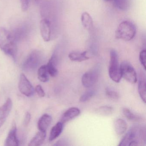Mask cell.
Listing matches in <instances>:
<instances>
[{
  "mask_svg": "<svg viewBox=\"0 0 146 146\" xmlns=\"http://www.w3.org/2000/svg\"><path fill=\"white\" fill-rule=\"evenodd\" d=\"M146 142V130L143 127L135 125L130 128L119 146H138Z\"/></svg>",
  "mask_w": 146,
  "mask_h": 146,
  "instance_id": "1",
  "label": "cell"
},
{
  "mask_svg": "<svg viewBox=\"0 0 146 146\" xmlns=\"http://www.w3.org/2000/svg\"><path fill=\"white\" fill-rule=\"evenodd\" d=\"M17 42L11 32L0 27V48L14 59H16L17 52Z\"/></svg>",
  "mask_w": 146,
  "mask_h": 146,
  "instance_id": "2",
  "label": "cell"
},
{
  "mask_svg": "<svg viewBox=\"0 0 146 146\" xmlns=\"http://www.w3.org/2000/svg\"><path fill=\"white\" fill-rule=\"evenodd\" d=\"M136 33L135 25L129 21H125L119 24L115 32V37L125 41H129L133 39Z\"/></svg>",
  "mask_w": 146,
  "mask_h": 146,
  "instance_id": "3",
  "label": "cell"
},
{
  "mask_svg": "<svg viewBox=\"0 0 146 146\" xmlns=\"http://www.w3.org/2000/svg\"><path fill=\"white\" fill-rule=\"evenodd\" d=\"M108 72L110 78L113 82L116 83L120 82L122 78L120 66L117 53L114 49H112L110 51Z\"/></svg>",
  "mask_w": 146,
  "mask_h": 146,
  "instance_id": "4",
  "label": "cell"
},
{
  "mask_svg": "<svg viewBox=\"0 0 146 146\" xmlns=\"http://www.w3.org/2000/svg\"><path fill=\"white\" fill-rule=\"evenodd\" d=\"M42 53L38 50L31 52L27 57L23 64V68L26 71H32L35 70L42 62Z\"/></svg>",
  "mask_w": 146,
  "mask_h": 146,
  "instance_id": "5",
  "label": "cell"
},
{
  "mask_svg": "<svg viewBox=\"0 0 146 146\" xmlns=\"http://www.w3.org/2000/svg\"><path fill=\"white\" fill-rule=\"evenodd\" d=\"M100 73V66H96L83 75L82 83L85 88L92 87L97 82Z\"/></svg>",
  "mask_w": 146,
  "mask_h": 146,
  "instance_id": "6",
  "label": "cell"
},
{
  "mask_svg": "<svg viewBox=\"0 0 146 146\" xmlns=\"http://www.w3.org/2000/svg\"><path fill=\"white\" fill-rule=\"evenodd\" d=\"M122 77L130 83L134 84L137 81L136 72L131 64L124 61L120 65Z\"/></svg>",
  "mask_w": 146,
  "mask_h": 146,
  "instance_id": "7",
  "label": "cell"
},
{
  "mask_svg": "<svg viewBox=\"0 0 146 146\" xmlns=\"http://www.w3.org/2000/svg\"><path fill=\"white\" fill-rule=\"evenodd\" d=\"M19 88L22 94L28 97L32 96L35 92L34 87L24 74L20 75Z\"/></svg>",
  "mask_w": 146,
  "mask_h": 146,
  "instance_id": "8",
  "label": "cell"
},
{
  "mask_svg": "<svg viewBox=\"0 0 146 146\" xmlns=\"http://www.w3.org/2000/svg\"><path fill=\"white\" fill-rule=\"evenodd\" d=\"M40 31L42 37L45 42L50 41L52 36V24L51 21L47 18L42 19L40 22Z\"/></svg>",
  "mask_w": 146,
  "mask_h": 146,
  "instance_id": "9",
  "label": "cell"
},
{
  "mask_svg": "<svg viewBox=\"0 0 146 146\" xmlns=\"http://www.w3.org/2000/svg\"><path fill=\"white\" fill-rule=\"evenodd\" d=\"M12 106V101L9 98L7 99L6 102L0 107V129L5 123L7 118L10 114Z\"/></svg>",
  "mask_w": 146,
  "mask_h": 146,
  "instance_id": "10",
  "label": "cell"
},
{
  "mask_svg": "<svg viewBox=\"0 0 146 146\" xmlns=\"http://www.w3.org/2000/svg\"><path fill=\"white\" fill-rule=\"evenodd\" d=\"M5 146H19V141L17 137V128L16 123L13 122L11 129L8 133L5 142Z\"/></svg>",
  "mask_w": 146,
  "mask_h": 146,
  "instance_id": "11",
  "label": "cell"
},
{
  "mask_svg": "<svg viewBox=\"0 0 146 146\" xmlns=\"http://www.w3.org/2000/svg\"><path fill=\"white\" fill-rule=\"evenodd\" d=\"M80 113V109L78 108H71L64 113L61 117L60 122L64 124L78 116Z\"/></svg>",
  "mask_w": 146,
  "mask_h": 146,
  "instance_id": "12",
  "label": "cell"
},
{
  "mask_svg": "<svg viewBox=\"0 0 146 146\" xmlns=\"http://www.w3.org/2000/svg\"><path fill=\"white\" fill-rule=\"evenodd\" d=\"M146 77L143 72L140 73L138 83V91L143 101L146 103Z\"/></svg>",
  "mask_w": 146,
  "mask_h": 146,
  "instance_id": "13",
  "label": "cell"
},
{
  "mask_svg": "<svg viewBox=\"0 0 146 146\" xmlns=\"http://www.w3.org/2000/svg\"><path fill=\"white\" fill-rule=\"evenodd\" d=\"M57 55L55 53H54L46 65L48 74L53 77H56L58 74V70L57 68Z\"/></svg>",
  "mask_w": 146,
  "mask_h": 146,
  "instance_id": "14",
  "label": "cell"
},
{
  "mask_svg": "<svg viewBox=\"0 0 146 146\" xmlns=\"http://www.w3.org/2000/svg\"><path fill=\"white\" fill-rule=\"evenodd\" d=\"M52 117L49 114H43L38 120L37 126L39 130L46 131L48 126L51 124L52 121Z\"/></svg>",
  "mask_w": 146,
  "mask_h": 146,
  "instance_id": "15",
  "label": "cell"
},
{
  "mask_svg": "<svg viewBox=\"0 0 146 146\" xmlns=\"http://www.w3.org/2000/svg\"><path fill=\"white\" fill-rule=\"evenodd\" d=\"M68 57L71 60L75 62H81L89 59V57L87 56V51H84L82 52H72L69 54Z\"/></svg>",
  "mask_w": 146,
  "mask_h": 146,
  "instance_id": "16",
  "label": "cell"
},
{
  "mask_svg": "<svg viewBox=\"0 0 146 146\" xmlns=\"http://www.w3.org/2000/svg\"><path fill=\"white\" fill-rule=\"evenodd\" d=\"M114 129L116 134L118 135L123 134L127 129V124L124 119H117L114 123Z\"/></svg>",
  "mask_w": 146,
  "mask_h": 146,
  "instance_id": "17",
  "label": "cell"
},
{
  "mask_svg": "<svg viewBox=\"0 0 146 146\" xmlns=\"http://www.w3.org/2000/svg\"><path fill=\"white\" fill-rule=\"evenodd\" d=\"M64 124L61 122H58L52 128L50 131L49 140L52 141L58 138L63 131Z\"/></svg>",
  "mask_w": 146,
  "mask_h": 146,
  "instance_id": "18",
  "label": "cell"
},
{
  "mask_svg": "<svg viewBox=\"0 0 146 146\" xmlns=\"http://www.w3.org/2000/svg\"><path fill=\"white\" fill-rule=\"evenodd\" d=\"M46 137V131H40L32 138L29 145V146H40L44 142Z\"/></svg>",
  "mask_w": 146,
  "mask_h": 146,
  "instance_id": "19",
  "label": "cell"
},
{
  "mask_svg": "<svg viewBox=\"0 0 146 146\" xmlns=\"http://www.w3.org/2000/svg\"><path fill=\"white\" fill-rule=\"evenodd\" d=\"M81 21L83 27L88 30H91L93 27V20L88 13L84 12L81 16Z\"/></svg>",
  "mask_w": 146,
  "mask_h": 146,
  "instance_id": "20",
  "label": "cell"
},
{
  "mask_svg": "<svg viewBox=\"0 0 146 146\" xmlns=\"http://www.w3.org/2000/svg\"><path fill=\"white\" fill-rule=\"evenodd\" d=\"M123 113L125 117L131 121L139 122L142 120V118L132 112L129 108H125L123 109Z\"/></svg>",
  "mask_w": 146,
  "mask_h": 146,
  "instance_id": "21",
  "label": "cell"
},
{
  "mask_svg": "<svg viewBox=\"0 0 146 146\" xmlns=\"http://www.w3.org/2000/svg\"><path fill=\"white\" fill-rule=\"evenodd\" d=\"M38 77L42 82H46L49 80V74L47 70L46 65L42 66L38 71Z\"/></svg>",
  "mask_w": 146,
  "mask_h": 146,
  "instance_id": "22",
  "label": "cell"
},
{
  "mask_svg": "<svg viewBox=\"0 0 146 146\" xmlns=\"http://www.w3.org/2000/svg\"><path fill=\"white\" fill-rule=\"evenodd\" d=\"M114 5L121 11H125L128 10L130 5V0H113Z\"/></svg>",
  "mask_w": 146,
  "mask_h": 146,
  "instance_id": "23",
  "label": "cell"
},
{
  "mask_svg": "<svg viewBox=\"0 0 146 146\" xmlns=\"http://www.w3.org/2000/svg\"><path fill=\"white\" fill-rule=\"evenodd\" d=\"M96 111L98 114L100 115L109 116L112 114L113 112V109L112 107L109 106H102L97 108Z\"/></svg>",
  "mask_w": 146,
  "mask_h": 146,
  "instance_id": "24",
  "label": "cell"
},
{
  "mask_svg": "<svg viewBox=\"0 0 146 146\" xmlns=\"http://www.w3.org/2000/svg\"><path fill=\"white\" fill-rule=\"evenodd\" d=\"M96 92V91L93 89L88 90L80 97V101L82 102L88 101L94 96Z\"/></svg>",
  "mask_w": 146,
  "mask_h": 146,
  "instance_id": "25",
  "label": "cell"
},
{
  "mask_svg": "<svg viewBox=\"0 0 146 146\" xmlns=\"http://www.w3.org/2000/svg\"><path fill=\"white\" fill-rule=\"evenodd\" d=\"M106 93L107 96L111 100H117L119 98V95L118 93L111 89L109 88L106 89Z\"/></svg>",
  "mask_w": 146,
  "mask_h": 146,
  "instance_id": "26",
  "label": "cell"
},
{
  "mask_svg": "<svg viewBox=\"0 0 146 146\" xmlns=\"http://www.w3.org/2000/svg\"><path fill=\"white\" fill-rule=\"evenodd\" d=\"M139 60L140 63L143 66L144 70H146V50H143L140 52L139 54Z\"/></svg>",
  "mask_w": 146,
  "mask_h": 146,
  "instance_id": "27",
  "label": "cell"
},
{
  "mask_svg": "<svg viewBox=\"0 0 146 146\" xmlns=\"http://www.w3.org/2000/svg\"><path fill=\"white\" fill-rule=\"evenodd\" d=\"M30 0H20L21 8L23 11H26L29 7Z\"/></svg>",
  "mask_w": 146,
  "mask_h": 146,
  "instance_id": "28",
  "label": "cell"
},
{
  "mask_svg": "<svg viewBox=\"0 0 146 146\" xmlns=\"http://www.w3.org/2000/svg\"><path fill=\"white\" fill-rule=\"evenodd\" d=\"M35 91L40 97H43L45 96V92L41 85H38L36 87Z\"/></svg>",
  "mask_w": 146,
  "mask_h": 146,
  "instance_id": "29",
  "label": "cell"
},
{
  "mask_svg": "<svg viewBox=\"0 0 146 146\" xmlns=\"http://www.w3.org/2000/svg\"><path fill=\"white\" fill-rule=\"evenodd\" d=\"M31 118V115L30 113L28 112L25 114L24 120V125L25 126H27L29 125V123Z\"/></svg>",
  "mask_w": 146,
  "mask_h": 146,
  "instance_id": "30",
  "label": "cell"
},
{
  "mask_svg": "<svg viewBox=\"0 0 146 146\" xmlns=\"http://www.w3.org/2000/svg\"><path fill=\"white\" fill-rule=\"evenodd\" d=\"M35 1L36 4H38V3H39V1H40V0H35Z\"/></svg>",
  "mask_w": 146,
  "mask_h": 146,
  "instance_id": "31",
  "label": "cell"
},
{
  "mask_svg": "<svg viewBox=\"0 0 146 146\" xmlns=\"http://www.w3.org/2000/svg\"><path fill=\"white\" fill-rule=\"evenodd\" d=\"M104 1H106V2H108V1H111L113 0H104Z\"/></svg>",
  "mask_w": 146,
  "mask_h": 146,
  "instance_id": "32",
  "label": "cell"
}]
</instances>
